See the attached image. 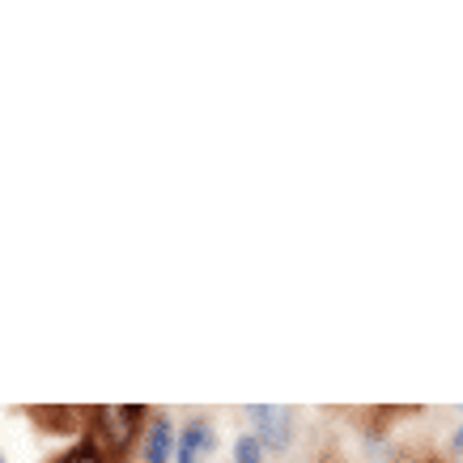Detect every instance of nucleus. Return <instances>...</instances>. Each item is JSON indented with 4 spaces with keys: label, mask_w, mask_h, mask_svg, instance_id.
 Here are the masks:
<instances>
[{
    "label": "nucleus",
    "mask_w": 463,
    "mask_h": 463,
    "mask_svg": "<svg viewBox=\"0 0 463 463\" xmlns=\"http://www.w3.org/2000/svg\"><path fill=\"white\" fill-rule=\"evenodd\" d=\"M455 450H463V421H459V430H455Z\"/></svg>",
    "instance_id": "obj_7"
},
{
    "label": "nucleus",
    "mask_w": 463,
    "mask_h": 463,
    "mask_svg": "<svg viewBox=\"0 0 463 463\" xmlns=\"http://www.w3.org/2000/svg\"><path fill=\"white\" fill-rule=\"evenodd\" d=\"M170 447H175V430H170L166 417H157L154 430H149V438H145V463H166Z\"/></svg>",
    "instance_id": "obj_4"
},
{
    "label": "nucleus",
    "mask_w": 463,
    "mask_h": 463,
    "mask_svg": "<svg viewBox=\"0 0 463 463\" xmlns=\"http://www.w3.org/2000/svg\"><path fill=\"white\" fill-rule=\"evenodd\" d=\"M60 463H107V459H102L94 447H77V450H69V455H64Z\"/></svg>",
    "instance_id": "obj_6"
},
{
    "label": "nucleus",
    "mask_w": 463,
    "mask_h": 463,
    "mask_svg": "<svg viewBox=\"0 0 463 463\" xmlns=\"http://www.w3.org/2000/svg\"><path fill=\"white\" fill-rule=\"evenodd\" d=\"M141 408L137 404H107V408H94V430H99V442L102 450H111V455H119V450H128V442H132V434H137V425H141Z\"/></svg>",
    "instance_id": "obj_1"
},
{
    "label": "nucleus",
    "mask_w": 463,
    "mask_h": 463,
    "mask_svg": "<svg viewBox=\"0 0 463 463\" xmlns=\"http://www.w3.org/2000/svg\"><path fill=\"white\" fill-rule=\"evenodd\" d=\"M234 463H264V442L260 438H239L234 442Z\"/></svg>",
    "instance_id": "obj_5"
},
{
    "label": "nucleus",
    "mask_w": 463,
    "mask_h": 463,
    "mask_svg": "<svg viewBox=\"0 0 463 463\" xmlns=\"http://www.w3.org/2000/svg\"><path fill=\"white\" fill-rule=\"evenodd\" d=\"M247 417L255 421V430H260V442L272 450H285L289 447V434H294V412L281 404H255L247 408Z\"/></svg>",
    "instance_id": "obj_2"
},
{
    "label": "nucleus",
    "mask_w": 463,
    "mask_h": 463,
    "mask_svg": "<svg viewBox=\"0 0 463 463\" xmlns=\"http://www.w3.org/2000/svg\"><path fill=\"white\" fill-rule=\"evenodd\" d=\"M209 447H213L209 421H192V425H187V430L179 434V463H196Z\"/></svg>",
    "instance_id": "obj_3"
}]
</instances>
